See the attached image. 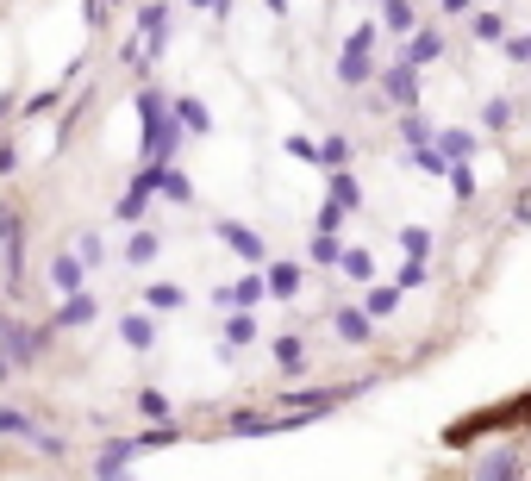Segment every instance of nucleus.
<instances>
[{
	"mask_svg": "<svg viewBox=\"0 0 531 481\" xmlns=\"http://www.w3.org/2000/svg\"><path fill=\"white\" fill-rule=\"evenodd\" d=\"M150 300H156V307H181V288H169V281H156V288H150Z\"/></svg>",
	"mask_w": 531,
	"mask_h": 481,
	"instance_id": "11",
	"label": "nucleus"
},
{
	"mask_svg": "<svg viewBox=\"0 0 531 481\" xmlns=\"http://www.w3.org/2000/svg\"><path fill=\"white\" fill-rule=\"evenodd\" d=\"M175 113H181V125H188V131H207V107H200V101H181Z\"/></svg>",
	"mask_w": 531,
	"mask_h": 481,
	"instance_id": "7",
	"label": "nucleus"
},
{
	"mask_svg": "<svg viewBox=\"0 0 531 481\" xmlns=\"http://www.w3.org/2000/svg\"><path fill=\"white\" fill-rule=\"evenodd\" d=\"M219 6H232V0H219Z\"/></svg>",
	"mask_w": 531,
	"mask_h": 481,
	"instance_id": "16",
	"label": "nucleus"
},
{
	"mask_svg": "<svg viewBox=\"0 0 531 481\" xmlns=\"http://www.w3.org/2000/svg\"><path fill=\"white\" fill-rule=\"evenodd\" d=\"M338 332H344L350 344H363V338H369V325H363V313H338Z\"/></svg>",
	"mask_w": 531,
	"mask_h": 481,
	"instance_id": "6",
	"label": "nucleus"
},
{
	"mask_svg": "<svg viewBox=\"0 0 531 481\" xmlns=\"http://www.w3.org/2000/svg\"><path fill=\"white\" fill-rule=\"evenodd\" d=\"M388 13V31H412V0H382Z\"/></svg>",
	"mask_w": 531,
	"mask_h": 481,
	"instance_id": "4",
	"label": "nucleus"
},
{
	"mask_svg": "<svg viewBox=\"0 0 531 481\" xmlns=\"http://www.w3.org/2000/svg\"><path fill=\"white\" fill-rule=\"evenodd\" d=\"M332 194H338V207H350V200H357V182H350V175H332Z\"/></svg>",
	"mask_w": 531,
	"mask_h": 481,
	"instance_id": "10",
	"label": "nucleus"
},
{
	"mask_svg": "<svg viewBox=\"0 0 531 481\" xmlns=\"http://www.w3.org/2000/svg\"><path fill=\"white\" fill-rule=\"evenodd\" d=\"M150 256H156V238H150V232H137V238H132V263H150Z\"/></svg>",
	"mask_w": 531,
	"mask_h": 481,
	"instance_id": "12",
	"label": "nucleus"
},
{
	"mask_svg": "<svg viewBox=\"0 0 531 481\" xmlns=\"http://www.w3.org/2000/svg\"><path fill=\"white\" fill-rule=\"evenodd\" d=\"M463 6H469V0H444V13H463Z\"/></svg>",
	"mask_w": 531,
	"mask_h": 481,
	"instance_id": "15",
	"label": "nucleus"
},
{
	"mask_svg": "<svg viewBox=\"0 0 531 481\" xmlns=\"http://www.w3.org/2000/svg\"><path fill=\"white\" fill-rule=\"evenodd\" d=\"M369 44H376V25H363V31H357V38H350V50H344V69H338V76H344V82H350V88H357V82H369V76H376V69H369Z\"/></svg>",
	"mask_w": 531,
	"mask_h": 481,
	"instance_id": "1",
	"label": "nucleus"
},
{
	"mask_svg": "<svg viewBox=\"0 0 531 481\" xmlns=\"http://www.w3.org/2000/svg\"><path fill=\"white\" fill-rule=\"evenodd\" d=\"M507 57H513V63H531V38H507Z\"/></svg>",
	"mask_w": 531,
	"mask_h": 481,
	"instance_id": "14",
	"label": "nucleus"
},
{
	"mask_svg": "<svg viewBox=\"0 0 531 481\" xmlns=\"http://www.w3.org/2000/svg\"><path fill=\"white\" fill-rule=\"evenodd\" d=\"M475 38H500V19L494 13H475Z\"/></svg>",
	"mask_w": 531,
	"mask_h": 481,
	"instance_id": "13",
	"label": "nucleus"
},
{
	"mask_svg": "<svg viewBox=\"0 0 531 481\" xmlns=\"http://www.w3.org/2000/svg\"><path fill=\"white\" fill-rule=\"evenodd\" d=\"M438 50H444V38H438V31H412V44H406V63L419 69V63H431Z\"/></svg>",
	"mask_w": 531,
	"mask_h": 481,
	"instance_id": "3",
	"label": "nucleus"
},
{
	"mask_svg": "<svg viewBox=\"0 0 531 481\" xmlns=\"http://www.w3.org/2000/svg\"><path fill=\"white\" fill-rule=\"evenodd\" d=\"M57 319H63V325H88V319H94V300H88V294H75V300H69Z\"/></svg>",
	"mask_w": 531,
	"mask_h": 481,
	"instance_id": "5",
	"label": "nucleus"
},
{
	"mask_svg": "<svg viewBox=\"0 0 531 481\" xmlns=\"http://www.w3.org/2000/svg\"><path fill=\"white\" fill-rule=\"evenodd\" d=\"M50 275H57V288H75V281H82V269H75V256H57V269H50Z\"/></svg>",
	"mask_w": 531,
	"mask_h": 481,
	"instance_id": "9",
	"label": "nucleus"
},
{
	"mask_svg": "<svg viewBox=\"0 0 531 481\" xmlns=\"http://www.w3.org/2000/svg\"><path fill=\"white\" fill-rule=\"evenodd\" d=\"M382 88H388V101H412V94H419V82H412V63L388 69V76H382Z\"/></svg>",
	"mask_w": 531,
	"mask_h": 481,
	"instance_id": "2",
	"label": "nucleus"
},
{
	"mask_svg": "<svg viewBox=\"0 0 531 481\" xmlns=\"http://www.w3.org/2000/svg\"><path fill=\"white\" fill-rule=\"evenodd\" d=\"M219 232H226V244H232V250H244V256H257V238H251L244 226H219Z\"/></svg>",
	"mask_w": 531,
	"mask_h": 481,
	"instance_id": "8",
	"label": "nucleus"
}]
</instances>
